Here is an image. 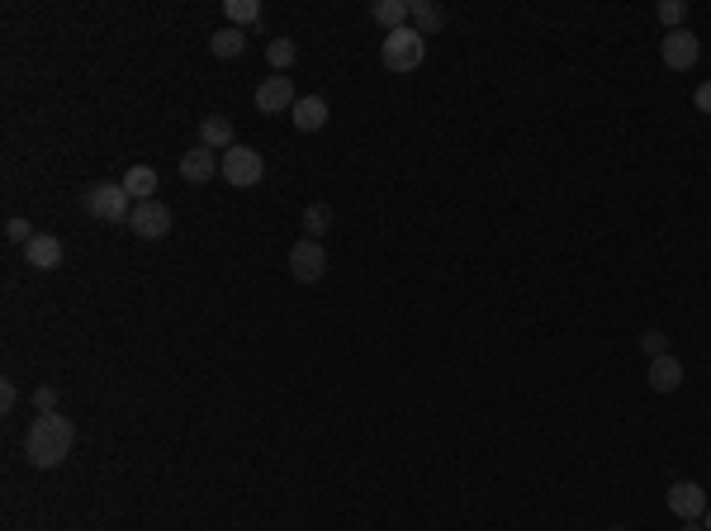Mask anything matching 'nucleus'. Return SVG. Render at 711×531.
Segmentation results:
<instances>
[{
    "mask_svg": "<svg viewBox=\"0 0 711 531\" xmlns=\"http://www.w3.org/2000/svg\"><path fill=\"white\" fill-rule=\"evenodd\" d=\"M76 446V427L67 413H38L29 422V432H24V460L34 465V470H53L62 460L72 456Z\"/></svg>",
    "mask_w": 711,
    "mask_h": 531,
    "instance_id": "f257e3e1",
    "label": "nucleus"
},
{
    "mask_svg": "<svg viewBox=\"0 0 711 531\" xmlns=\"http://www.w3.org/2000/svg\"><path fill=\"white\" fill-rule=\"evenodd\" d=\"M384 67L394 76H408V72H418L422 67V57H427V38L413 29V24H403V29H394V34H384Z\"/></svg>",
    "mask_w": 711,
    "mask_h": 531,
    "instance_id": "f03ea898",
    "label": "nucleus"
},
{
    "mask_svg": "<svg viewBox=\"0 0 711 531\" xmlns=\"http://www.w3.org/2000/svg\"><path fill=\"white\" fill-rule=\"evenodd\" d=\"M81 204H86V214H91V219H100V223H124V228H128V214H133V195H128L119 181L86 185Z\"/></svg>",
    "mask_w": 711,
    "mask_h": 531,
    "instance_id": "7ed1b4c3",
    "label": "nucleus"
},
{
    "mask_svg": "<svg viewBox=\"0 0 711 531\" xmlns=\"http://www.w3.org/2000/svg\"><path fill=\"white\" fill-rule=\"evenodd\" d=\"M219 176L233 190H252V185H261V176H266V162H261V152L256 147H228L219 157Z\"/></svg>",
    "mask_w": 711,
    "mask_h": 531,
    "instance_id": "20e7f679",
    "label": "nucleus"
},
{
    "mask_svg": "<svg viewBox=\"0 0 711 531\" xmlns=\"http://www.w3.org/2000/svg\"><path fill=\"white\" fill-rule=\"evenodd\" d=\"M659 57H664L669 72H693L697 57H702V43H697L693 29H674V34H664V43H659Z\"/></svg>",
    "mask_w": 711,
    "mask_h": 531,
    "instance_id": "39448f33",
    "label": "nucleus"
},
{
    "mask_svg": "<svg viewBox=\"0 0 711 531\" xmlns=\"http://www.w3.org/2000/svg\"><path fill=\"white\" fill-rule=\"evenodd\" d=\"M323 271H328V252H323V242L313 238H299L290 247V275L299 280V285H313V280H323Z\"/></svg>",
    "mask_w": 711,
    "mask_h": 531,
    "instance_id": "423d86ee",
    "label": "nucleus"
},
{
    "mask_svg": "<svg viewBox=\"0 0 711 531\" xmlns=\"http://www.w3.org/2000/svg\"><path fill=\"white\" fill-rule=\"evenodd\" d=\"M669 513L674 517H683V522H697V517H707V489H702V484H693V479H674V484H669Z\"/></svg>",
    "mask_w": 711,
    "mask_h": 531,
    "instance_id": "0eeeda50",
    "label": "nucleus"
},
{
    "mask_svg": "<svg viewBox=\"0 0 711 531\" xmlns=\"http://www.w3.org/2000/svg\"><path fill=\"white\" fill-rule=\"evenodd\" d=\"M128 228L138 233V238L147 242H157L171 233V209H166L162 200H143V204H133V214H128Z\"/></svg>",
    "mask_w": 711,
    "mask_h": 531,
    "instance_id": "6e6552de",
    "label": "nucleus"
},
{
    "mask_svg": "<svg viewBox=\"0 0 711 531\" xmlns=\"http://www.w3.org/2000/svg\"><path fill=\"white\" fill-rule=\"evenodd\" d=\"M294 110V81L290 76H266L256 86V114H290Z\"/></svg>",
    "mask_w": 711,
    "mask_h": 531,
    "instance_id": "1a4fd4ad",
    "label": "nucleus"
},
{
    "mask_svg": "<svg viewBox=\"0 0 711 531\" xmlns=\"http://www.w3.org/2000/svg\"><path fill=\"white\" fill-rule=\"evenodd\" d=\"M214 176H219V152H209V147L181 152V181L185 185H209Z\"/></svg>",
    "mask_w": 711,
    "mask_h": 531,
    "instance_id": "9d476101",
    "label": "nucleus"
},
{
    "mask_svg": "<svg viewBox=\"0 0 711 531\" xmlns=\"http://www.w3.org/2000/svg\"><path fill=\"white\" fill-rule=\"evenodd\" d=\"M290 119H294V129L299 133H318L323 124H328V100H323V95H299Z\"/></svg>",
    "mask_w": 711,
    "mask_h": 531,
    "instance_id": "9b49d317",
    "label": "nucleus"
},
{
    "mask_svg": "<svg viewBox=\"0 0 711 531\" xmlns=\"http://www.w3.org/2000/svg\"><path fill=\"white\" fill-rule=\"evenodd\" d=\"M24 261H29L34 271H57V266H62V242H57L53 233H38V238L24 247Z\"/></svg>",
    "mask_w": 711,
    "mask_h": 531,
    "instance_id": "f8f14e48",
    "label": "nucleus"
},
{
    "mask_svg": "<svg viewBox=\"0 0 711 531\" xmlns=\"http://www.w3.org/2000/svg\"><path fill=\"white\" fill-rule=\"evenodd\" d=\"M200 147H209V152H228V147H237L233 124H228L223 114H204L200 119Z\"/></svg>",
    "mask_w": 711,
    "mask_h": 531,
    "instance_id": "ddd939ff",
    "label": "nucleus"
},
{
    "mask_svg": "<svg viewBox=\"0 0 711 531\" xmlns=\"http://www.w3.org/2000/svg\"><path fill=\"white\" fill-rule=\"evenodd\" d=\"M645 380H650V389H659V394H674V389L683 385V361H678V356H655Z\"/></svg>",
    "mask_w": 711,
    "mask_h": 531,
    "instance_id": "4468645a",
    "label": "nucleus"
},
{
    "mask_svg": "<svg viewBox=\"0 0 711 531\" xmlns=\"http://www.w3.org/2000/svg\"><path fill=\"white\" fill-rule=\"evenodd\" d=\"M128 190V195H133V204H143V200H157V171H152V166H128L124 171V181H119Z\"/></svg>",
    "mask_w": 711,
    "mask_h": 531,
    "instance_id": "2eb2a0df",
    "label": "nucleus"
},
{
    "mask_svg": "<svg viewBox=\"0 0 711 531\" xmlns=\"http://www.w3.org/2000/svg\"><path fill=\"white\" fill-rule=\"evenodd\" d=\"M408 19H413V29L427 38V34H437L441 24H446V10L432 5V0H408Z\"/></svg>",
    "mask_w": 711,
    "mask_h": 531,
    "instance_id": "dca6fc26",
    "label": "nucleus"
},
{
    "mask_svg": "<svg viewBox=\"0 0 711 531\" xmlns=\"http://www.w3.org/2000/svg\"><path fill=\"white\" fill-rule=\"evenodd\" d=\"M370 19H375V24H384V29L394 34V29H403V24H408V0H375V5H370Z\"/></svg>",
    "mask_w": 711,
    "mask_h": 531,
    "instance_id": "f3484780",
    "label": "nucleus"
},
{
    "mask_svg": "<svg viewBox=\"0 0 711 531\" xmlns=\"http://www.w3.org/2000/svg\"><path fill=\"white\" fill-rule=\"evenodd\" d=\"M242 48H247V34H242V29H233V24H223L219 34L209 38V53H214V57H242Z\"/></svg>",
    "mask_w": 711,
    "mask_h": 531,
    "instance_id": "a211bd4d",
    "label": "nucleus"
},
{
    "mask_svg": "<svg viewBox=\"0 0 711 531\" xmlns=\"http://www.w3.org/2000/svg\"><path fill=\"white\" fill-rule=\"evenodd\" d=\"M304 233H309L313 242H323L332 233V204H309L304 209Z\"/></svg>",
    "mask_w": 711,
    "mask_h": 531,
    "instance_id": "6ab92c4d",
    "label": "nucleus"
},
{
    "mask_svg": "<svg viewBox=\"0 0 711 531\" xmlns=\"http://www.w3.org/2000/svg\"><path fill=\"white\" fill-rule=\"evenodd\" d=\"M223 15L233 19V29H242V24H261V0H228Z\"/></svg>",
    "mask_w": 711,
    "mask_h": 531,
    "instance_id": "aec40b11",
    "label": "nucleus"
},
{
    "mask_svg": "<svg viewBox=\"0 0 711 531\" xmlns=\"http://www.w3.org/2000/svg\"><path fill=\"white\" fill-rule=\"evenodd\" d=\"M294 57H299V48H294V38H275L271 48H266V62H271L275 72H285Z\"/></svg>",
    "mask_w": 711,
    "mask_h": 531,
    "instance_id": "412c9836",
    "label": "nucleus"
},
{
    "mask_svg": "<svg viewBox=\"0 0 711 531\" xmlns=\"http://www.w3.org/2000/svg\"><path fill=\"white\" fill-rule=\"evenodd\" d=\"M683 19H688V0H659V24L674 34V29H683Z\"/></svg>",
    "mask_w": 711,
    "mask_h": 531,
    "instance_id": "4be33fe9",
    "label": "nucleus"
},
{
    "mask_svg": "<svg viewBox=\"0 0 711 531\" xmlns=\"http://www.w3.org/2000/svg\"><path fill=\"white\" fill-rule=\"evenodd\" d=\"M640 351H645L650 361H655V356H669V337H664V332H659V328L640 332Z\"/></svg>",
    "mask_w": 711,
    "mask_h": 531,
    "instance_id": "5701e85b",
    "label": "nucleus"
},
{
    "mask_svg": "<svg viewBox=\"0 0 711 531\" xmlns=\"http://www.w3.org/2000/svg\"><path fill=\"white\" fill-rule=\"evenodd\" d=\"M5 238L15 242V247H29V242L38 238V233L29 228V219H10V223H5Z\"/></svg>",
    "mask_w": 711,
    "mask_h": 531,
    "instance_id": "b1692460",
    "label": "nucleus"
},
{
    "mask_svg": "<svg viewBox=\"0 0 711 531\" xmlns=\"http://www.w3.org/2000/svg\"><path fill=\"white\" fill-rule=\"evenodd\" d=\"M34 408H38V413H57V389L53 385L34 389Z\"/></svg>",
    "mask_w": 711,
    "mask_h": 531,
    "instance_id": "393cba45",
    "label": "nucleus"
},
{
    "mask_svg": "<svg viewBox=\"0 0 711 531\" xmlns=\"http://www.w3.org/2000/svg\"><path fill=\"white\" fill-rule=\"evenodd\" d=\"M15 399H19V389L10 385V380H0V413H10V408H15Z\"/></svg>",
    "mask_w": 711,
    "mask_h": 531,
    "instance_id": "a878e982",
    "label": "nucleus"
},
{
    "mask_svg": "<svg viewBox=\"0 0 711 531\" xmlns=\"http://www.w3.org/2000/svg\"><path fill=\"white\" fill-rule=\"evenodd\" d=\"M693 105H697V110H702V114H711V81H702V86H697Z\"/></svg>",
    "mask_w": 711,
    "mask_h": 531,
    "instance_id": "bb28decb",
    "label": "nucleus"
},
{
    "mask_svg": "<svg viewBox=\"0 0 711 531\" xmlns=\"http://www.w3.org/2000/svg\"><path fill=\"white\" fill-rule=\"evenodd\" d=\"M683 531H707V527H697V522H683Z\"/></svg>",
    "mask_w": 711,
    "mask_h": 531,
    "instance_id": "cd10ccee",
    "label": "nucleus"
},
{
    "mask_svg": "<svg viewBox=\"0 0 711 531\" xmlns=\"http://www.w3.org/2000/svg\"><path fill=\"white\" fill-rule=\"evenodd\" d=\"M707 531H711V508H707Z\"/></svg>",
    "mask_w": 711,
    "mask_h": 531,
    "instance_id": "c85d7f7f",
    "label": "nucleus"
},
{
    "mask_svg": "<svg viewBox=\"0 0 711 531\" xmlns=\"http://www.w3.org/2000/svg\"><path fill=\"white\" fill-rule=\"evenodd\" d=\"M612 531H626V527H612Z\"/></svg>",
    "mask_w": 711,
    "mask_h": 531,
    "instance_id": "c756f323",
    "label": "nucleus"
}]
</instances>
